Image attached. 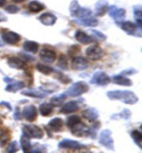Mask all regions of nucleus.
Segmentation results:
<instances>
[{
    "label": "nucleus",
    "mask_w": 142,
    "mask_h": 153,
    "mask_svg": "<svg viewBox=\"0 0 142 153\" xmlns=\"http://www.w3.org/2000/svg\"><path fill=\"white\" fill-rule=\"evenodd\" d=\"M107 97L110 100L120 101L125 104L128 105L135 104L139 101L138 97L130 91H110L107 93Z\"/></svg>",
    "instance_id": "nucleus-1"
},
{
    "label": "nucleus",
    "mask_w": 142,
    "mask_h": 153,
    "mask_svg": "<svg viewBox=\"0 0 142 153\" xmlns=\"http://www.w3.org/2000/svg\"><path fill=\"white\" fill-rule=\"evenodd\" d=\"M69 12L71 16L76 19H83L92 15V11L89 8L82 7L77 0H73L69 6Z\"/></svg>",
    "instance_id": "nucleus-2"
},
{
    "label": "nucleus",
    "mask_w": 142,
    "mask_h": 153,
    "mask_svg": "<svg viewBox=\"0 0 142 153\" xmlns=\"http://www.w3.org/2000/svg\"><path fill=\"white\" fill-rule=\"evenodd\" d=\"M89 90V85L83 81H79L72 84L67 91L65 94L71 97H76L83 95V94L87 93Z\"/></svg>",
    "instance_id": "nucleus-3"
},
{
    "label": "nucleus",
    "mask_w": 142,
    "mask_h": 153,
    "mask_svg": "<svg viewBox=\"0 0 142 153\" xmlns=\"http://www.w3.org/2000/svg\"><path fill=\"white\" fill-rule=\"evenodd\" d=\"M22 131V134L29 139H41L44 137V132L42 128L34 124L24 125Z\"/></svg>",
    "instance_id": "nucleus-4"
},
{
    "label": "nucleus",
    "mask_w": 142,
    "mask_h": 153,
    "mask_svg": "<svg viewBox=\"0 0 142 153\" xmlns=\"http://www.w3.org/2000/svg\"><path fill=\"white\" fill-rule=\"evenodd\" d=\"M112 132L109 129H105L101 132L98 137V143L104 146L106 149L114 151V143L113 138L112 137Z\"/></svg>",
    "instance_id": "nucleus-5"
},
{
    "label": "nucleus",
    "mask_w": 142,
    "mask_h": 153,
    "mask_svg": "<svg viewBox=\"0 0 142 153\" xmlns=\"http://www.w3.org/2000/svg\"><path fill=\"white\" fill-rule=\"evenodd\" d=\"M3 80L4 82L8 84L5 88V91L8 92V93H16L17 91L22 90L26 86L24 82H22V81L15 80V79L8 77V76H5L3 79Z\"/></svg>",
    "instance_id": "nucleus-6"
},
{
    "label": "nucleus",
    "mask_w": 142,
    "mask_h": 153,
    "mask_svg": "<svg viewBox=\"0 0 142 153\" xmlns=\"http://www.w3.org/2000/svg\"><path fill=\"white\" fill-rule=\"evenodd\" d=\"M111 82V79L105 72L97 71L94 74L89 83L91 84L99 85V86H105Z\"/></svg>",
    "instance_id": "nucleus-7"
},
{
    "label": "nucleus",
    "mask_w": 142,
    "mask_h": 153,
    "mask_svg": "<svg viewBox=\"0 0 142 153\" xmlns=\"http://www.w3.org/2000/svg\"><path fill=\"white\" fill-rule=\"evenodd\" d=\"M86 56L92 61H98L102 59L105 55V52L102 48L98 45L89 46L85 51Z\"/></svg>",
    "instance_id": "nucleus-8"
},
{
    "label": "nucleus",
    "mask_w": 142,
    "mask_h": 153,
    "mask_svg": "<svg viewBox=\"0 0 142 153\" xmlns=\"http://www.w3.org/2000/svg\"><path fill=\"white\" fill-rule=\"evenodd\" d=\"M58 146L60 149L70 150H78L85 147V145L81 144L78 141L69 139H63L60 141Z\"/></svg>",
    "instance_id": "nucleus-9"
},
{
    "label": "nucleus",
    "mask_w": 142,
    "mask_h": 153,
    "mask_svg": "<svg viewBox=\"0 0 142 153\" xmlns=\"http://www.w3.org/2000/svg\"><path fill=\"white\" fill-rule=\"evenodd\" d=\"M120 26L122 30L129 35H134L137 37H141V28L137 25L136 24L131 22H121Z\"/></svg>",
    "instance_id": "nucleus-10"
},
{
    "label": "nucleus",
    "mask_w": 142,
    "mask_h": 153,
    "mask_svg": "<svg viewBox=\"0 0 142 153\" xmlns=\"http://www.w3.org/2000/svg\"><path fill=\"white\" fill-rule=\"evenodd\" d=\"M71 67L76 71H83L88 68L89 62L84 57H75L71 61Z\"/></svg>",
    "instance_id": "nucleus-11"
},
{
    "label": "nucleus",
    "mask_w": 142,
    "mask_h": 153,
    "mask_svg": "<svg viewBox=\"0 0 142 153\" xmlns=\"http://www.w3.org/2000/svg\"><path fill=\"white\" fill-rule=\"evenodd\" d=\"M109 15L115 20L116 23L121 22L125 17V10L123 8H119L116 6H108L107 9Z\"/></svg>",
    "instance_id": "nucleus-12"
},
{
    "label": "nucleus",
    "mask_w": 142,
    "mask_h": 153,
    "mask_svg": "<svg viewBox=\"0 0 142 153\" xmlns=\"http://www.w3.org/2000/svg\"><path fill=\"white\" fill-rule=\"evenodd\" d=\"M23 117L29 122H33L38 117V110L34 105L24 107L22 112Z\"/></svg>",
    "instance_id": "nucleus-13"
},
{
    "label": "nucleus",
    "mask_w": 142,
    "mask_h": 153,
    "mask_svg": "<svg viewBox=\"0 0 142 153\" xmlns=\"http://www.w3.org/2000/svg\"><path fill=\"white\" fill-rule=\"evenodd\" d=\"M2 38L6 44L15 45L21 40V36L13 31H4L2 34Z\"/></svg>",
    "instance_id": "nucleus-14"
},
{
    "label": "nucleus",
    "mask_w": 142,
    "mask_h": 153,
    "mask_svg": "<svg viewBox=\"0 0 142 153\" xmlns=\"http://www.w3.org/2000/svg\"><path fill=\"white\" fill-rule=\"evenodd\" d=\"M56 53L53 50L49 48H43L40 51V57L44 62L47 64H51L56 59Z\"/></svg>",
    "instance_id": "nucleus-15"
},
{
    "label": "nucleus",
    "mask_w": 142,
    "mask_h": 153,
    "mask_svg": "<svg viewBox=\"0 0 142 153\" xmlns=\"http://www.w3.org/2000/svg\"><path fill=\"white\" fill-rule=\"evenodd\" d=\"M79 110V105L77 101H69L62 105L60 110V112L64 114L73 113Z\"/></svg>",
    "instance_id": "nucleus-16"
},
{
    "label": "nucleus",
    "mask_w": 142,
    "mask_h": 153,
    "mask_svg": "<svg viewBox=\"0 0 142 153\" xmlns=\"http://www.w3.org/2000/svg\"><path fill=\"white\" fill-rule=\"evenodd\" d=\"M65 122L63 119L60 117H54L49 121L47 127L51 132H59L62 131Z\"/></svg>",
    "instance_id": "nucleus-17"
},
{
    "label": "nucleus",
    "mask_w": 142,
    "mask_h": 153,
    "mask_svg": "<svg viewBox=\"0 0 142 153\" xmlns=\"http://www.w3.org/2000/svg\"><path fill=\"white\" fill-rule=\"evenodd\" d=\"M7 64L11 68L17 70H25L26 68V62L16 57H9L7 61Z\"/></svg>",
    "instance_id": "nucleus-18"
},
{
    "label": "nucleus",
    "mask_w": 142,
    "mask_h": 153,
    "mask_svg": "<svg viewBox=\"0 0 142 153\" xmlns=\"http://www.w3.org/2000/svg\"><path fill=\"white\" fill-rule=\"evenodd\" d=\"M82 117L85 119H87L89 122H94L98 119L99 116L98 111L95 108H88L84 110L81 112Z\"/></svg>",
    "instance_id": "nucleus-19"
},
{
    "label": "nucleus",
    "mask_w": 142,
    "mask_h": 153,
    "mask_svg": "<svg viewBox=\"0 0 142 153\" xmlns=\"http://www.w3.org/2000/svg\"><path fill=\"white\" fill-rule=\"evenodd\" d=\"M40 22L45 26H53L57 21V17L51 13H44L38 18Z\"/></svg>",
    "instance_id": "nucleus-20"
},
{
    "label": "nucleus",
    "mask_w": 142,
    "mask_h": 153,
    "mask_svg": "<svg viewBox=\"0 0 142 153\" xmlns=\"http://www.w3.org/2000/svg\"><path fill=\"white\" fill-rule=\"evenodd\" d=\"M21 94L22 95L29 97L32 98H38V99H44L47 97V94L44 93L40 90V88L38 89H28L24 90L22 92H21Z\"/></svg>",
    "instance_id": "nucleus-21"
},
{
    "label": "nucleus",
    "mask_w": 142,
    "mask_h": 153,
    "mask_svg": "<svg viewBox=\"0 0 142 153\" xmlns=\"http://www.w3.org/2000/svg\"><path fill=\"white\" fill-rule=\"evenodd\" d=\"M74 37H75V39L77 40L78 42H80V44H84V45L89 44H91V43H93L94 42V39L93 37L86 34L85 32H83V31H81V30L76 31Z\"/></svg>",
    "instance_id": "nucleus-22"
},
{
    "label": "nucleus",
    "mask_w": 142,
    "mask_h": 153,
    "mask_svg": "<svg viewBox=\"0 0 142 153\" xmlns=\"http://www.w3.org/2000/svg\"><path fill=\"white\" fill-rule=\"evenodd\" d=\"M112 82L114 84L122 85V86H132V82L129 78L125 77V76H123L119 74V75H114L112 77Z\"/></svg>",
    "instance_id": "nucleus-23"
},
{
    "label": "nucleus",
    "mask_w": 142,
    "mask_h": 153,
    "mask_svg": "<svg viewBox=\"0 0 142 153\" xmlns=\"http://www.w3.org/2000/svg\"><path fill=\"white\" fill-rule=\"evenodd\" d=\"M108 3L105 0H99L95 4V15L98 17H102L107 13Z\"/></svg>",
    "instance_id": "nucleus-24"
},
{
    "label": "nucleus",
    "mask_w": 142,
    "mask_h": 153,
    "mask_svg": "<svg viewBox=\"0 0 142 153\" xmlns=\"http://www.w3.org/2000/svg\"><path fill=\"white\" fill-rule=\"evenodd\" d=\"M76 23H77L78 25L85 26V27H96L98 26V21L95 17L90 16L83 19H76L75 21Z\"/></svg>",
    "instance_id": "nucleus-25"
},
{
    "label": "nucleus",
    "mask_w": 142,
    "mask_h": 153,
    "mask_svg": "<svg viewBox=\"0 0 142 153\" xmlns=\"http://www.w3.org/2000/svg\"><path fill=\"white\" fill-rule=\"evenodd\" d=\"M22 46H23V49L26 52L33 54L37 53L40 46L38 43L34 41H29V40H26L24 42Z\"/></svg>",
    "instance_id": "nucleus-26"
},
{
    "label": "nucleus",
    "mask_w": 142,
    "mask_h": 153,
    "mask_svg": "<svg viewBox=\"0 0 142 153\" xmlns=\"http://www.w3.org/2000/svg\"><path fill=\"white\" fill-rule=\"evenodd\" d=\"M40 113L43 117L50 116L53 111V106L49 103H42L39 107Z\"/></svg>",
    "instance_id": "nucleus-27"
},
{
    "label": "nucleus",
    "mask_w": 142,
    "mask_h": 153,
    "mask_svg": "<svg viewBox=\"0 0 142 153\" xmlns=\"http://www.w3.org/2000/svg\"><path fill=\"white\" fill-rule=\"evenodd\" d=\"M67 95L65 93L53 95L50 100V103L53 107H59L67 99Z\"/></svg>",
    "instance_id": "nucleus-28"
},
{
    "label": "nucleus",
    "mask_w": 142,
    "mask_h": 153,
    "mask_svg": "<svg viewBox=\"0 0 142 153\" xmlns=\"http://www.w3.org/2000/svg\"><path fill=\"white\" fill-rule=\"evenodd\" d=\"M131 111L129 109L125 108L122 111L119 112V113H115L112 114L110 117V119L112 120H119V119H124V120H128L131 117Z\"/></svg>",
    "instance_id": "nucleus-29"
},
{
    "label": "nucleus",
    "mask_w": 142,
    "mask_h": 153,
    "mask_svg": "<svg viewBox=\"0 0 142 153\" xmlns=\"http://www.w3.org/2000/svg\"><path fill=\"white\" fill-rule=\"evenodd\" d=\"M20 146H21L22 150L24 152H30L32 148L30 139L26 137L24 134H22L20 137Z\"/></svg>",
    "instance_id": "nucleus-30"
},
{
    "label": "nucleus",
    "mask_w": 142,
    "mask_h": 153,
    "mask_svg": "<svg viewBox=\"0 0 142 153\" xmlns=\"http://www.w3.org/2000/svg\"><path fill=\"white\" fill-rule=\"evenodd\" d=\"M29 10L31 12L38 13L39 12H41L45 8V6L43 4L40 3V1H36V0H33V1H31L28 5Z\"/></svg>",
    "instance_id": "nucleus-31"
},
{
    "label": "nucleus",
    "mask_w": 142,
    "mask_h": 153,
    "mask_svg": "<svg viewBox=\"0 0 142 153\" xmlns=\"http://www.w3.org/2000/svg\"><path fill=\"white\" fill-rule=\"evenodd\" d=\"M93 124L88 129L87 137H90L92 139H95L97 136V132L101 128V123L99 121H94Z\"/></svg>",
    "instance_id": "nucleus-32"
},
{
    "label": "nucleus",
    "mask_w": 142,
    "mask_h": 153,
    "mask_svg": "<svg viewBox=\"0 0 142 153\" xmlns=\"http://www.w3.org/2000/svg\"><path fill=\"white\" fill-rule=\"evenodd\" d=\"M10 139L11 134L8 130L0 129V147L2 148L7 144Z\"/></svg>",
    "instance_id": "nucleus-33"
},
{
    "label": "nucleus",
    "mask_w": 142,
    "mask_h": 153,
    "mask_svg": "<svg viewBox=\"0 0 142 153\" xmlns=\"http://www.w3.org/2000/svg\"><path fill=\"white\" fill-rule=\"evenodd\" d=\"M134 16L135 21H136V24L139 28H141L142 25V11H141V6H137L133 8Z\"/></svg>",
    "instance_id": "nucleus-34"
},
{
    "label": "nucleus",
    "mask_w": 142,
    "mask_h": 153,
    "mask_svg": "<svg viewBox=\"0 0 142 153\" xmlns=\"http://www.w3.org/2000/svg\"><path fill=\"white\" fill-rule=\"evenodd\" d=\"M36 69L38 72H40V73L43 74L44 75H49L51 73H52L53 72L55 71L52 67L47 66V65L42 64H37L36 65Z\"/></svg>",
    "instance_id": "nucleus-35"
},
{
    "label": "nucleus",
    "mask_w": 142,
    "mask_h": 153,
    "mask_svg": "<svg viewBox=\"0 0 142 153\" xmlns=\"http://www.w3.org/2000/svg\"><path fill=\"white\" fill-rule=\"evenodd\" d=\"M82 120L79 116L78 115H72L70 117H68V118L67 119L66 121V125L67 128L69 130L71 129L72 128H74L76 125H77L78 123H80Z\"/></svg>",
    "instance_id": "nucleus-36"
},
{
    "label": "nucleus",
    "mask_w": 142,
    "mask_h": 153,
    "mask_svg": "<svg viewBox=\"0 0 142 153\" xmlns=\"http://www.w3.org/2000/svg\"><path fill=\"white\" fill-rule=\"evenodd\" d=\"M130 135L132 138L135 144L139 146V148L141 149V142H142V134L138 130H133L130 133Z\"/></svg>",
    "instance_id": "nucleus-37"
},
{
    "label": "nucleus",
    "mask_w": 142,
    "mask_h": 153,
    "mask_svg": "<svg viewBox=\"0 0 142 153\" xmlns=\"http://www.w3.org/2000/svg\"><path fill=\"white\" fill-rule=\"evenodd\" d=\"M55 77L56 78V79L59 81L60 83L64 84H69V83H71L72 81L71 79V78H69V76H67V75H65L62 73H61V72L58 71H56Z\"/></svg>",
    "instance_id": "nucleus-38"
},
{
    "label": "nucleus",
    "mask_w": 142,
    "mask_h": 153,
    "mask_svg": "<svg viewBox=\"0 0 142 153\" xmlns=\"http://www.w3.org/2000/svg\"><path fill=\"white\" fill-rule=\"evenodd\" d=\"M57 66L62 70H64V71H67V70H68V67H69L68 61H67L66 56L63 55V54L60 55Z\"/></svg>",
    "instance_id": "nucleus-39"
},
{
    "label": "nucleus",
    "mask_w": 142,
    "mask_h": 153,
    "mask_svg": "<svg viewBox=\"0 0 142 153\" xmlns=\"http://www.w3.org/2000/svg\"><path fill=\"white\" fill-rule=\"evenodd\" d=\"M19 150V144H18L17 141H13L10 143L6 148V152L8 153H14Z\"/></svg>",
    "instance_id": "nucleus-40"
},
{
    "label": "nucleus",
    "mask_w": 142,
    "mask_h": 153,
    "mask_svg": "<svg viewBox=\"0 0 142 153\" xmlns=\"http://www.w3.org/2000/svg\"><path fill=\"white\" fill-rule=\"evenodd\" d=\"M47 148L44 147V146L40 145V144H35V146H32L31 150L30 152H34V153H40V152H46Z\"/></svg>",
    "instance_id": "nucleus-41"
},
{
    "label": "nucleus",
    "mask_w": 142,
    "mask_h": 153,
    "mask_svg": "<svg viewBox=\"0 0 142 153\" xmlns=\"http://www.w3.org/2000/svg\"><path fill=\"white\" fill-rule=\"evenodd\" d=\"M137 73H138V71H137L135 68H128L127 69L123 70V71H121L120 75L123 76H131L135 75V74H137Z\"/></svg>",
    "instance_id": "nucleus-42"
},
{
    "label": "nucleus",
    "mask_w": 142,
    "mask_h": 153,
    "mask_svg": "<svg viewBox=\"0 0 142 153\" xmlns=\"http://www.w3.org/2000/svg\"><path fill=\"white\" fill-rule=\"evenodd\" d=\"M4 10L8 13H10V14H15V13H17L19 12L20 8L17 6L15 5H8L6 7H5Z\"/></svg>",
    "instance_id": "nucleus-43"
},
{
    "label": "nucleus",
    "mask_w": 142,
    "mask_h": 153,
    "mask_svg": "<svg viewBox=\"0 0 142 153\" xmlns=\"http://www.w3.org/2000/svg\"><path fill=\"white\" fill-rule=\"evenodd\" d=\"M20 55L21 56L22 59H23L24 62H33L35 61V58L30 55H28V54L24 53H20Z\"/></svg>",
    "instance_id": "nucleus-44"
},
{
    "label": "nucleus",
    "mask_w": 142,
    "mask_h": 153,
    "mask_svg": "<svg viewBox=\"0 0 142 153\" xmlns=\"http://www.w3.org/2000/svg\"><path fill=\"white\" fill-rule=\"evenodd\" d=\"M80 51V47L78 46V45H74L73 46L71 47L68 51V54L69 56H74L77 54Z\"/></svg>",
    "instance_id": "nucleus-45"
},
{
    "label": "nucleus",
    "mask_w": 142,
    "mask_h": 153,
    "mask_svg": "<svg viewBox=\"0 0 142 153\" xmlns=\"http://www.w3.org/2000/svg\"><path fill=\"white\" fill-rule=\"evenodd\" d=\"M91 31L94 33V35L96 36V37L98 38V39L103 40V41H105V40L107 39V37L105 36V35H104L103 33L100 32V31H98V30H92Z\"/></svg>",
    "instance_id": "nucleus-46"
},
{
    "label": "nucleus",
    "mask_w": 142,
    "mask_h": 153,
    "mask_svg": "<svg viewBox=\"0 0 142 153\" xmlns=\"http://www.w3.org/2000/svg\"><path fill=\"white\" fill-rule=\"evenodd\" d=\"M13 118H14L15 121H19L21 119V112H20L19 107H15L14 114H13Z\"/></svg>",
    "instance_id": "nucleus-47"
},
{
    "label": "nucleus",
    "mask_w": 142,
    "mask_h": 153,
    "mask_svg": "<svg viewBox=\"0 0 142 153\" xmlns=\"http://www.w3.org/2000/svg\"><path fill=\"white\" fill-rule=\"evenodd\" d=\"M0 105L5 106L9 111H12V106H11V104L9 102H6V101H2V102H0Z\"/></svg>",
    "instance_id": "nucleus-48"
},
{
    "label": "nucleus",
    "mask_w": 142,
    "mask_h": 153,
    "mask_svg": "<svg viewBox=\"0 0 142 153\" xmlns=\"http://www.w3.org/2000/svg\"><path fill=\"white\" fill-rule=\"evenodd\" d=\"M6 20H7L6 17L4 16L3 14H2V13H0V22H5Z\"/></svg>",
    "instance_id": "nucleus-49"
},
{
    "label": "nucleus",
    "mask_w": 142,
    "mask_h": 153,
    "mask_svg": "<svg viewBox=\"0 0 142 153\" xmlns=\"http://www.w3.org/2000/svg\"><path fill=\"white\" fill-rule=\"evenodd\" d=\"M6 4V0H0V8L3 7Z\"/></svg>",
    "instance_id": "nucleus-50"
},
{
    "label": "nucleus",
    "mask_w": 142,
    "mask_h": 153,
    "mask_svg": "<svg viewBox=\"0 0 142 153\" xmlns=\"http://www.w3.org/2000/svg\"><path fill=\"white\" fill-rule=\"evenodd\" d=\"M12 1L15 2V3H22V2L25 1L26 0H12Z\"/></svg>",
    "instance_id": "nucleus-51"
},
{
    "label": "nucleus",
    "mask_w": 142,
    "mask_h": 153,
    "mask_svg": "<svg viewBox=\"0 0 142 153\" xmlns=\"http://www.w3.org/2000/svg\"><path fill=\"white\" fill-rule=\"evenodd\" d=\"M0 46H2V44H1V43H0Z\"/></svg>",
    "instance_id": "nucleus-52"
}]
</instances>
